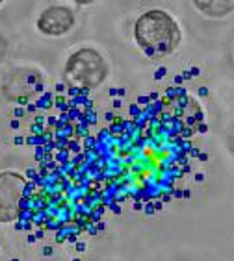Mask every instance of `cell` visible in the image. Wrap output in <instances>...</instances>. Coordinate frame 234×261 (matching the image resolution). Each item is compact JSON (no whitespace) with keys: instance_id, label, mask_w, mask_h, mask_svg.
Segmentation results:
<instances>
[{"instance_id":"obj_4","label":"cell","mask_w":234,"mask_h":261,"mask_svg":"<svg viewBox=\"0 0 234 261\" xmlns=\"http://www.w3.org/2000/svg\"><path fill=\"white\" fill-rule=\"evenodd\" d=\"M26 180L19 172H0V222H11L20 217Z\"/></svg>"},{"instance_id":"obj_6","label":"cell","mask_w":234,"mask_h":261,"mask_svg":"<svg viewBox=\"0 0 234 261\" xmlns=\"http://www.w3.org/2000/svg\"><path fill=\"white\" fill-rule=\"evenodd\" d=\"M201 13L212 19H221V17L229 15L234 11V2H194Z\"/></svg>"},{"instance_id":"obj_5","label":"cell","mask_w":234,"mask_h":261,"mask_svg":"<svg viewBox=\"0 0 234 261\" xmlns=\"http://www.w3.org/2000/svg\"><path fill=\"white\" fill-rule=\"evenodd\" d=\"M75 24V15L65 6H51L39 15L37 28L45 35H63Z\"/></svg>"},{"instance_id":"obj_1","label":"cell","mask_w":234,"mask_h":261,"mask_svg":"<svg viewBox=\"0 0 234 261\" xmlns=\"http://www.w3.org/2000/svg\"><path fill=\"white\" fill-rule=\"evenodd\" d=\"M162 108L149 106L145 117L117 122L86 143L82 172L106 204L132 200L142 207V200L166 198L188 171V130Z\"/></svg>"},{"instance_id":"obj_2","label":"cell","mask_w":234,"mask_h":261,"mask_svg":"<svg viewBox=\"0 0 234 261\" xmlns=\"http://www.w3.org/2000/svg\"><path fill=\"white\" fill-rule=\"evenodd\" d=\"M136 43L153 58H162L177 50L182 34L177 20L163 10L145 11L134 26Z\"/></svg>"},{"instance_id":"obj_3","label":"cell","mask_w":234,"mask_h":261,"mask_svg":"<svg viewBox=\"0 0 234 261\" xmlns=\"http://www.w3.org/2000/svg\"><path fill=\"white\" fill-rule=\"evenodd\" d=\"M65 76L84 89H95L108 76V65L95 48H78L67 60Z\"/></svg>"}]
</instances>
